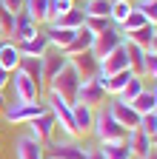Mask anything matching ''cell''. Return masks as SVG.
Returning a JSON list of instances; mask_svg holds the SVG:
<instances>
[{"instance_id": "cell-1", "label": "cell", "mask_w": 157, "mask_h": 159, "mask_svg": "<svg viewBox=\"0 0 157 159\" xmlns=\"http://www.w3.org/2000/svg\"><path fill=\"white\" fill-rule=\"evenodd\" d=\"M91 134L97 136V142H126V128L106 111V105L94 108V122H91Z\"/></svg>"}, {"instance_id": "cell-2", "label": "cell", "mask_w": 157, "mask_h": 159, "mask_svg": "<svg viewBox=\"0 0 157 159\" xmlns=\"http://www.w3.org/2000/svg\"><path fill=\"white\" fill-rule=\"evenodd\" d=\"M80 83H83V80L77 77L74 66L66 63V66L60 68V74H57L52 83H49V91H54L57 97H63L69 105H74V102H77V91H80Z\"/></svg>"}, {"instance_id": "cell-3", "label": "cell", "mask_w": 157, "mask_h": 159, "mask_svg": "<svg viewBox=\"0 0 157 159\" xmlns=\"http://www.w3.org/2000/svg\"><path fill=\"white\" fill-rule=\"evenodd\" d=\"M46 108H49V114L54 116V122H57V128H60V134H66L69 139H74L77 136V131H74V119H71V105L66 102L63 97H57L54 91H49L46 94Z\"/></svg>"}, {"instance_id": "cell-4", "label": "cell", "mask_w": 157, "mask_h": 159, "mask_svg": "<svg viewBox=\"0 0 157 159\" xmlns=\"http://www.w3.org/2000/svg\"><path fill=\"white\" fill-rule=\"evenodd\" d=\"M46 111V102H12V105H6L3 108V119L9 125H29L34 116H40Z\"/></svg>"}, {"instance_id": "cell-5", "label": "cell", "mask_w": 157, "mask_h": 159, "mask_svg": "<svg viewBox=\"0 0 157 159\" xmlns=\"http://www.w3.org/2000/svg\"><path fill=\"white\" fill-rule=\"evenodd\" d=\"M9 85L14 88V102H37V99H40V91H43V88L37 85L32 77H26L20 68L12 71Z\"/></svg>"}, {"instance_id": "cell-6", "label": "cell", "mask_w": 157, "mask_h": 159, "mask_svg": "<svg viewBox=\"0 0 157 159\" xmlns=\"http://www.w3.org/2000/svg\"><path fill=\"white\" fill-rule=\"evenodd\" d=\"M106 111L120 122L126 131H134V128H140V114H137L129 102H123V99H117V97H109L106 99Z\"/></svg>"}, {"instance_id": "cell-7", "label": "cell", "mask_w": 157, "mask_h": 159, "mask_svg": "<svg viewBox=\"0 0 157 159\" xmlns=\"http://www.w3.org/2000/svg\"><path fill=\"white\" fill-rule=\"evenodd\" d=\"M54 134H57V122H54V116L49 114V108H46L40 116H34L32 122H29V136H34L40 145L54 142Z\"/></svg>"}, {"instance_id": "cell-8", "label": "cell", "mask_w": 157, "mask_h": 159, "mask_svg": "<svg viewBox=\"0 0 157 159\" xmlns=\"http://www.w3.org/2000/svg\"><path fill=\"white\" fill-rule=\"evenodd\" d=\"M117 46H123V31L117 29V26H111V29H106V31H100V34H94L91 54H94L97 60H103V57L111 54Z\"/></svg>"}, {"instance_id": "cell-9", "label": "cell", "mask_w": 157, "mask_h": 159, "mask_svg": "<svg viewBox=\"0 0 157 159\" xmlns=\"http://www.w3.org/2000/svg\"><path fill=\"white\" fill-rule=\"evenodd\" d=\"M86 148H80L71 139H60V142L43 145V159H83Z\"/></svg>"}, {"instance_id": "cell-10", "label": "cell", "mask_w": 157, "mask_h": 159, "mask_svg": "<svg viewBox=\"0 0 157 159\" xmlns=\"http://www.w3.org/2000/svg\"><path fill=\"white\" fill-rule=\"evenodd\" d=\"M106 99H109V94H106V88H103L100 83H97V77L80 83L77 102H83V105H89V108H100V105H106Z\"/></svg>"}, {"instance_id": "cell-11", "label": "cell", "mask_w": 157, "mask_h": 159, "mask_svg": "<svg viewBox=\"0 0 157 159\" xmlns=\"http://www.w3.org/2000/svg\"><path fill=\"white\" fill-rule=\"evenodd\" d=\"M97 74H103V77H111L117 71H126L129 68V54H126V40H123V46H117L111 54H106L100 63H97Z\"/></svg>"}, {"instance_id": "cell-12", "label": "cell", "mask_w": 157, "mask_h": 159, "mask_svg": "<svg viewBox=\"0 0 157 159\" xmlns=\"http://www.w3.org/2000/svg\"><path fill=\"white\" fill-rule=\"evenodd\" d=\"M69 63V57L63 54V51H54V48H49L43 57H40V68H43V85H49L52 80L60 74V68Z\"/></svg>"}, {"instance_id": "cell-13", "label": "cell", "mask_w": 157, "mask_h": 159, "mask_svg": "<svg viewBox=\"0 0 157 159\" xmlns=\"http://www.w3.org/2000/svg\"><path fill=\"white\" fill-rule=\"evenodd\" d=\"M69 63L74 66L77 77H80L83 83H86V80H94V77H97V71H100V68H97V63H100V60H97L91 51H83V54H74V57H69Z\"/></svg>"}, {"instance_id": "cell-14", "label": "cell", "mask_w": 157, "mask_h": 159, "mask_svg": "<svg viewBox=\"0 0 157 159\" xmlns=\"http://www.w3.org/2000/svg\"><path fill=\"white\" fill-rule=\"evenodd\" d=\"M37 31H40V26H37L26 11H17V14H14V29H12V37H9V40H14V43H23V40L34 37Z\"/></svg>"}, {"instance_id": "cell-15", "label": "cell", "mask_w": 157, "mask_h": 159, "mask_svg": "<svg viewBox=\"0 0 157 159\" xmlns=\"http://www.w3.org/2000/svg\"><path fill=\"white\" fill-rule=\"evenodd\" d=\"M14 156L17 159H43V145L34 136L23 134V136L14 139Z\"/></svg>"}, {"instance_id": "cell-16", "label": "cell", "mask_w": 157, "mask_h": 159, "mask_svg": "<svg viewBox=\"0 0 157 159\" xmlns=\"http://www.w3.org/2000/svg\"><path fill=\"white\" fill-rule=\"evenodd\" d=\"M71 119H74V131H77V136H86V134H91L94 108H89V105H83V102H74V105H71Z\"/></svg>"}, {"instance_id": "cell-17", "label": "cell", "mask_w": 157, "mask_h": 159, "mask_svg": "<svg viewBox=\"0 0 157 159\" xmlns=\"http://www.w3.org/2000/svg\"><path fill=\"white\" fill-rule=\"evenodd\" d=\"M17 48H20V57H43L52 46H49V37L46 31H37L34 37L23 40V43H17Z\"/></svg>"}, {"instance_id": "cell-18", "label": "cell", "mask_w": 157, "mask_h": 159, "mask_svg": "<svg viewBox=\"0 0 157 159\" xmlns=\"http://www.w3.org/2000/svg\"><path fill=\"white\" fill-rule=\"evenodd\" d=\"M126 145H129V151H131V156H134V159H143L146 153H151V151H154V148H151L149 134H143L140 128H134V131H129V134H126Z\"/></svg>"}, {"instance_id": "cell-19", "label": "cell", "mask_w": 157, "mask_h": 159, "mask_svg": "<svg viewBox=\"0 0 157 159\" xmlns=\"http://www.w3.org/2000/svg\"><path fill=\"white\" fill-rule=\"evenodd\" d=\"M17 66H20V48H17L14 40L3 37V40H0V68L12 74Z\"/></svg>"}, {"instance_id": "cell-20", "label": "cell", "mask_w": 157, "mask_h": 159, "mask_svg": "<svg viewBox=\"0 0 157 159\" xmlns=\"http://www.w3.org/2000/svg\"><path fill=\"white\" fill-rule=\"evenodd\" d=\"M126 54H129V68H131V74L146 80V60H149L146 48L134 46V43H126Z\"/></svg>"}, {"instance_id": "cell-21", "label": "cell", "mask_w": 157, "mask_h": 159, "mask_svg": "<svg viewBox=\"0 0 157 159\" xmlns=\"http://www.w3.org/2000/svg\"><path fill=\"white\" fill-rule=\"evenodd\" d=\"M23 11L34 20L37 26H49L52 23V14H49V0H26Z\"/></svg>"}, {"instance_id": "cell-22", "label": "cell", "mask_w": 157, "mask_h": 159, "mask_svg": "<svg viewBox=\"0 0 157 159\" xmlns=\"http://www.w3.org/2000/svg\"><path fill=\"white\" fill-rule=\"evenodd\" d=\"M91 43H94V34H91L86 26H80V29H77V34H74V40L69 43V48H66L63 54H66V57H74V54L91 51Z\"/></svg>"}, {"instance_id": "cell-23", "label": "cell", "mask_w": 157, "mask_h": 159, "mask_svg": "<svg viewBox=\"0 0 157 159\" xmlns=\"http://www.w3.org/2000/svg\"><path fill=\"white\" fill-rule=\"evenodd\" d=\"M154 34H157V26H154V23H149V26L137 29V31H129V34H123V40H126V43L140 46V48H146V46L151 43V37H154Z\"/></svg>"}, {"instance_id": "cell-24", "label": "cell", "mask_w": 157, "mask_h": 159, "mask_svg": "<svg viewBox=\"0 0 157 159\" xmlns=\"http://www.w3.org/2000/svg\"><path fill=\"white\" fill-rule=\"evenodd\" d=\"M17 68H20L26 77H32L34 83L43 88V68H40V57H20V66H17Z\"/></svg>"}, {"instance_id": "cell-25", "label": "cell", "mask_w": 157, "mask_h": 159, "mask_svg": "<svg viewBox=\"0 0 157 159\" xmlns=\"http://www.w3.org/2000/svg\"><path fill=\"white\" fill-rule=\"evenodd\" d=\"M129 105H131V108H134L137 114H140V116H143V114H151V111L157 108V102H154V94H151V88H143V91L137 94V97L131 99Z\"/></svg>"}, {"instance_id": "cell-26", "label": "cell", "mask_w": 157, "mask_h": 159, "mask_svg": "<svg viewBox=\"0 0 157 159\" xmlns=\"http://www.w3.org/2000/svg\"><path fill=\"white\" fill-rule=\"evenodd\" d=\"M134 74H131V68H126V71H117V74H111L109 80H106V94L109 97H117L123 88H126V83L131 80Z\"/></svg>"}, {"instance_id": "cell-27", "label": "cell", "mask_w": 157, "mask_h": 159, "mask_svg": "<svg viewBox=\"0 0 157 159\" xmlns=\"http://www.w3.org/2000/svg\"><path fill=\"white\" fill-rule=\"evenodd\" d=\"M83 20H86V14H83V9H71V11H66V14H60L57 20H52L54 26H60V29H80L83 26Z\"/></svg>"}, {"instance_id": "cell-28", "label": "cell", "mask_w": 157, "mask_h": 159, "mask_svg": "<svg viewBox=\"0 0 157 159\" xmlns=\"http://www.w3.org/2000/svg\"><path fill=\"white\" fill-rule=\"evenodd\" d=\"M100 151H103V159H134L126 142H103Z\"/></svg>"}, {"instance_id": "cell-29", "label": "cell", "mask_w": 157, "mask_h": 159, "mask_svg": "<svg viewBox=\"0 0 157 159\" xmlns=\"http://www.w3.org/2000/svg\"><path fill=\"white\" fill-rule=\"evenodd\" d=\"M143 26H149V17H146L140 9H131V11H129V17L120 23V31H123V34H129V31H137V29H143Z\"/></svg>"}, {"instance_id": "cell-30", "label": "cell", "mask_w": 157, "mask_h": 159, "mask_svg": "<svg viewBox=\"0 0 157 159\" xmlns=\"http://www.w3.org/2000/svg\"><path fill=\"white\" fill-rule=\"evenodd\" d=\"M134 9V3L131 0H111V11H109V17H111V23L120 29V23L129 17V11Z\"/></svg>"}, {"instance_id": "cell-31", "label": "cell", "mask_w": 157, "mask_h": 159, "mask_svg": "<svg viewBox=\"0 0 157 159\" xmlns=\"http://www.w3.org/2000/svg\"><path fill=\"white\" fill-rule=\"evenodd\" d=\"M109 11H111V0H86L83 3L86 17H109Z\"/></svg>"}, {"instance_id": "cell-32", "label": "cell", "mask_w": 157, "mask_h": 159, "mask_svg": "<svg viewBox=\"0 0 157 159\" xmlns=\"http://www.w3.org/2000/svg\"><path fill=\"white\" fill-rule=\"evenodd\" d=\"M143 88H146V80H143V77H131L129 83H126V88L117 94V99H123V102H131V99L140 94Z\"/></svg>"}, {"instance_id": "cell-33", "label": "cell", "mask_w": 157, "mask_h": 159, "mask_svg": "<svg viewBox=\"0 0 157 159\" xmlns=\"http://www.w3.org/2000/svg\"><path fill=\"white\" fill-rule=\"evenodd\" d=\"M83 26H86L91 34H100V31L111 29L114 23H111V17H86V20H83Z\"/></svg>"}, {"instance_id": "cell-34", "label": "cell", "mask_w": 157, "mask_h": 159, "mask_svg": "<svg viewBox=\"0 0 157 159\" xmlns=\"http://www.w3.org/2000/svg\"><path fill=\"white\" fill-rule=\"evenodd\" d=\"M134 9H140L146 17H149V23L157 26V0H131Z\"/></svg>"}, {"instance_id": "cell-35", "label": "cell", "mask_w": 157, "mask_h": 159, "mask_svg": "<svg viewBox=\"0 0 157 159\" xmlns=\"http://www.w3.org/2000/svg\"><path fill=\"white\" fill-rule=\"evenodd\" d=\"M140 131H143V134H149V136L157 131V114H154V111L140 116Z\"/></svg>"}, {"instance_id": "cell-36", "label": "cell", "mask_w": 157, "mask_h": 159, "mask_svg": "<svg viewBox=\"0 0 157 159\" xmlns=\"http://www.w3.org/2000/svg\"><path fill=\"white\" fill-rule=\"evenodd\" d=\"M12 29H14V14L12 11H0V34L12 37Z\"/></svg>"}, {"instance_id": "cell-37", "label": "cell", "mask_w": 157, "mask_h": 159, "mask_svg": "<svg viewBox=\"0 0 157 159\" xmlns=\"http://www.w3.org/2000/svg\"><path fill=\"white\" fill-rule=\"evenodd\" d=\"M23 3H26V0H0V9L17 14V11H23Z\"/></svg>"}, {"instance_id": "cell-38", "label": "cell", "mask_w": 157, "mask_h": 159, "mask_svg": "<svg viewBox=\"0 0 157 159\" xmlns=\"http://www.w3.org/2000/svg\"><path fill=\"white\" fill-rule=\"evenodd\" d=\"M154 80V83H157V57H151L149 54V60H146V80Z\"/></svg>"}, {"instance_id": "cell-39", "label": "cell", "mask_w": 157, "mask_h": 159, "mask_svg": "<svg viewBox=\"0 0 157 159\" xmlns=\"http://www.w3.org/2000/svg\"><path fill=\"white\" fill-rule=\"evenodd\" d=\"M83 159H103V151H100V145H97V148H86Z\"/></svg>"}, {"instance_id": "cell-40", "label": "cell", "mask_w": 157, "mask_h": 159, "mask_svg": "<svg viewBox=\"0 0 157 159\" xmlns=\"http://www.w3.org/2000/svg\"><path fill=\"white\" fill-rule=\"evenodd\" d=\"M9 80H12V74L0 68V91H6V85H9Z\"/></svg>"}, {"instance_id": "cell-41", "label": "cell", "mask_w": 157, "mask_h": 159, "mask_svg": "<svg viewBox=\"0 0 157 159\" xmlns=\"http://www.w3.org/2000/svg\"><path fill=\"white\" fill-rule=\"evenodd\" d=\"M146 54H151V57H157V34L151 37V43L146 46Z\"/></svg>"}, {"instance_id": "cell-42", "label": "cell", "mask_w": 157, "mask_h": 159, "mask_svg": "<svg viewBox=\"0 0 157 159\" xmlns=\"http://www.w3.org/2000/svg\"><path fill=\"white\" fill-rule=\"evenodd\" d=\"M9 102H6V97H3V91H0V114H3V108H6Z\"/></svg>"}, {"instance_id": "cell-43", "label": "cell", "mask_w": 157, "mask_h": 159, "mask_svg": "<svg viewBox=\"0 0 157 159\" xmlns=\"http://www.w3.org/2000/svg\"><path fill=\"white\" fill-rule=\"evenodd\" d=\"M149 139H151V148H154V151H157V131H154V134H151V136H149Z\"/></svg>"}, {"instance_id": "cell-44", "label": "cell", "mask_w": 157, "mask_h": 159, "mask_svg": "<svg viewBox=\"0 0 157 159\" xmlns=\"http://www.w3.org/2000/svg\"><path fill=\"white\" fill-rule=\"evenodd\" d=\"M143 159H157V151H151V153H146Z\"/></svg>"}, {"instance_id": "cell-45", "label": "cell", "mask_w": 157, "mask_h": 159, "mask_svg": "<svg viewBox=\"0 0 157 159\" xmlns=\"http://www.w3.org/2000/svg\"><path fill=\"white\" fill-rule=\"evenodd\" d=\"M0 40H3V34H0Z\"/></svg>"}, {"instance_id": "cell-46", "label": "cell", "mask_w": 157, "mask_h": 159, "mask_svg": "<svg viewBox=\"0 0 157 159\" xmlns=\"http://www.w3.org/2000/svg\"><path fill=\"white\" fill-rule=\"evenodd\" d=\"M154 114H157V108H154Z\"/></svg>"}, {"instance_id": "cell-47", "label": "cell", "mask_w": 157, "mask_h": 159, "mask_svg": "<svg viewBox=\"0 0 157 159\" xmlns=\"http://www.w3.org/2000/svg\"><path fill=\"white\" fill-rule=\"evenodd\" d=\"M71 3H74V0H71Z\"/></svg>"}, {"instance_id": "cell-48", "label": "cell", "mask_w": 157, "mask_h": 159, "mask_svg": "<svg viewBox=\"0 0 157 159\" xmlns=\"http://www.w3.org/2000/svg\"><path fill=\"white\" fill-rule=\"evenodd\" d=\"M0 11H3V9H0Z\"/></svg>"}, {"instance_id": "cell-49", "label": "cell", "mask_w": 157, "mask_h": 159, "mask_svg": "<svg viewBox=\"0 0 157 159\" xmlns=\"http://www.w3.org/2000/svg\"><path fill=\"white\" fill-rule=\"evenodd\" d=\"M154 85H157V83H154Z\"/></svg>"}]
</instances>
